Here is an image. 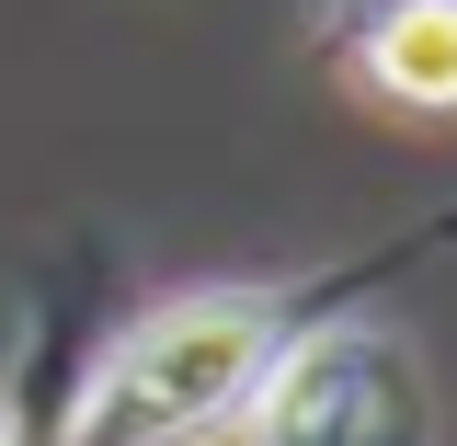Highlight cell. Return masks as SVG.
<instances>
[{
	"label": "cell",
	"mask_w": 457,
	"mask_h": 446,
	"mask_svg": "<svg viewBox=\"0 0 457 446\" xmlns=\"http://www.w3.org/2000/svg\"><path fill=\"white\" fill-rule=\"evenodd\" d=\"M446 252H457V206L366 240L354 264L183 286V298H161V309H137V321H114V332L92 343V366H80V390H69V412H57L46 446H228L240 400L263 390V366H275L309 321L366 309L389 275L446 264Z\"/></svg>",
	"instance_id": "cell-1"
},
{
	"label": "cell",
	"mask_w": 457,
	"mask_h": 446,
	"mask_svg": "<svg viewBox=\"0 0 457 446\" xmlns=\"http://www.w3.org/2000/svg\"><path fill=\"white\" fill-rule=\"evenodd\" d=\"M228 446H446V424H435L423 355L378 309H332L263 366Z\"/></svg>",
	"instance_id": "cell-2"
},
{
	"label": "cell",
	"mask_w": 457,
	"mask_h": 446,
	"mask_svg": "<svg viewBox=\"0 0 457 446\" xmlns=\"http://www.w3.org/2000/svg\"><path fill=\"white\" fill-rule=\"evenodd\" d=\"M354 80L400 114H457V0H378L354 23Z\"/></svg>",
	"instance_id": "cell-3"
}]
</instances>
